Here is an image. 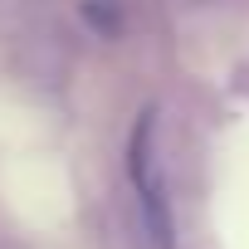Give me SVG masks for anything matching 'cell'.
<instances>
[{"mask_svg": "<svg viewBox=\"0 0 249 249\" xmlns=\"http://www.w3.org/2000/svg\"><path fill=\"white\" fill-rule=\"evenodd\" d=\"M83 25L98 35V39H122L127 30V15H122V0H83Z\"/></svg>", "mask_w": 249, "mask_h": 249, "instance_id": "cell-2", "label": "cell"}, {"mask_svg": "<svg viewBox=\"0 0 249 249\" xmlns=\"http://www.w3.org/2000/svg\"><path fill=\"white\" fill-rule=\"evenodd\" d=\"M132 186H137V210H142L147 249H176V210H171V196H166V181L157 176V166L137 171Z\"/></svg>", "mask_w": 249, "mask_h": 249, "instance_id": "cell-1", "label": "cell"}]
</instances>
